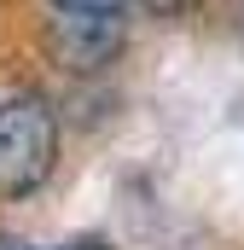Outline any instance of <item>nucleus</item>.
Here are the masks:
<instances>
[{
  "label": "nucleus",
  "instance_id": "0eeeda50",
  "mask_svg": "<svg viewBox=\"0 0 244 250\" xmlns=\"http://www.w3.org/2000/svg\"><path fill=\"white\" fill-rule=\"evenodd\" d=\"M0 250H18V245H12V239H6V233H0Z\"/></svg>",
  "mask_w": 244,
  "mask_h": 250
},
{
  "label": "nucleus",
  "instance_id": "20e7f679",
  "mask_svg": "<svg viewBox=\"0 0 244 250\" xmlns=\"http://www.w3.org/2000/svg\"><path fill=\"white\" fill-rule=\"evenodd\" d=\"M128 6L134 0H47V12H117V18H128Z\"/></svg>",
  "mask_w": 244,
  "mask_h": 250
},
{
  "label": "nucleus",
  "instance_id": "f03ea898",
  "mask_svg": "<svg viewBox=\"0 0 244 250\" xmlns=\"http://www.w3.org/2000/svg\"><path fill=\"white\" fill-rule=\"evenodd\" d=\"M41 47L64 76H99L128 53V18H117V12H53L41 29Z\"/></svg>",
  "mask_w": 244,
  "mask_h": 250
},
{
  "label": "nucleus",
  "instance_id": "423d86ee",
  "mask_svg": "<svg viewBox=\"0 0 244 250\" xmlns=\"http://www.w3.org/2000/svg\"><path fill=\"white\" fill-rule=\"evenodd\" d=\"M47 250H111V245H99V239H70V245H47Z\"/></svg>",
  "mask_w": 244,
  "mask_h": 250
},
{
  "label": "nucleus",
  "instance_id": "f257e3e1",
  "mask_svg": "<svg viewBox=\"0 0 244 250\" xmlns=\"http://www.w3.org/2000/svg\"><path fill=\"white\" fill-rule=\"evenodd\" d=\"M64 157V111L35 82L0 87V204H23L53 187Z\"/></svg>",
  "mask_w": 244,
  "mask_h": 250
},
{
  "label": "nucleus",
  "instance_id": "7ed1b4c3",
  "mask_svg": "<svg viewBox=\"0 0 244 250\" xmlns=\"http://www.w3.org/2000/svg\"><path fill=\"white\" fill-rule=\"evenodd\" d=\"M145 18H157V23H181V18H192V12H203L209 0H134Z\"/></svg>",
  "mask_w": 244,
  "mask_h": 250
},
{
  "label": "nucleus",
  "instance_id": "39448f33",
  "mask_svg": "<svg viewBox=\"0 0 244 250\" xmlns=\"http://www.w3.org/2000/svg\"><path fill=\"white\" fill-rule=\"evenodd\" d=\"M227 23H233V35L244 41V0H233V6H227Z\"/></svg>",
  "mask_w": 244,
  "mask_h": 250
}]
</instances>
